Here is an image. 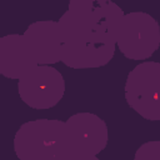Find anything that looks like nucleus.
Listing matches in <instances>:
<instances>
[{
    "label": "nucleus",
    "mask_w": 160,
    "mask_h": 160,
    "mask_svg": "<svg viewBox=\"0 0 160 160\" xmlns=\"http://www.w3.org/2000/svg\"><path fill=\"white\" fill-rule=\"evenodd\" d=\"M124 95L126 104L141 118L160 120V64L144 60L129 71Z\"/></svg>",
    "instance_id": "nucleus-5"
},
{
    "label": "nucleus",
    "mask_w": 160,
    "mask_h": 160,
    "mask_svg": "<svg viewBox=\"0 0 160 160\" xmlns=\"http://www.w3.org/2000/svg\"><path fill=\"white\" fill-rule=\"evenodd\" d=\"M115 50V44L62 42L60 62L75 70L98 69L112 60Z\"/></svg>",
    "instance_id": "nucleus-9"
},
{
    "label": "nucleus",
    "mask_w": 160,
    "mask_h": 160,
    "mask_svg": "<svg viewBox=\"0 0 160 160\" xmlns=\"http://www.w3.org/2000/svg\"><path fill=\"white\" fill-rule=\"evenodd\" d=\"M62 136V120L35 119L20 125L14 135L12 148L20 160H58Z\"/></svg>",
    "instance_id": "nucleus-3"
},
{
    "label": "nucleus",
    "mask_w": 160,
    "mask_h": 160,
    "mask_svg": "<svg viewBox=\"0 0 160 160\" xmlns=\"http://www.w3.org/2000/svg\"><path fill=\"white\" fill-rule=\"evenodd\" d=\"M135 160H159L160 159V141L151 140L144 142L138 148L134 155Z\"/></svg>",
    "instance_id": "nucleus-10"
},
{
    "label": "nucleus",
    "mask_w": 160,
    "mask_h": 160,
    "mask_svg": "<svg viewBox=\"0 0 160 160\" xmlns=\"http://www.w3.org/2000/svg\"><path fill=\"white\" fill-rule=\"evenodd\" d=\"M18 94L34 110L56 106L65 94L62 74L52 65H36L18 80Z\"/></svg>",
    "instance_id": "nucleus-6"
},
{
    "label": "nucleus",
    "mask_w": 160,
    "mask_h": 160,
    "mask_svg": "<svg viewBox=\"0 0 160 160\" xmlns=\"http://www.w3.org/2000/svg\"><path fill=\"white\" fill-rule=\"evenodd\" d=\"M124 14L112 0H69L58 20L62 42L115 44Z\"/></svg>",
    "instance_id": "nucleus-1"
},
{
    "label": "nucleus",
    "mask_w": 160,
    "mask_h": 160,
    "mask_svg": "<svg viewBox=\"0 0 160 160\" xmlns=\"http://www.w3.org/2000/svg\"><path fill=\"white\" fill-rule=\"evenodd\" d=\"M116 48L129 60H148L160 46V26L145 11L124 14L115 39Z\"/></svg>",
    "instance_id": "nucleus-4"
},
{
    "label": "nucleus",
    "mask_w": 160,
    "mask_h": 160,
    "mask_svg": "<svg viewBox=\"0 0 160 160\" xmlns=\"http://www.w3.org/2000/svg\"><path fill=\"white\" fill-rule=\"evenodd\" d=\"M106 122L92 112H76L64 121L62 146L58 160H98L106 148Z\"/></svg>",
    "instance_id": "nucleus-2"
},
{
    "label": "nucleus",
    "mask_w": 160,
    "mask_h": 160,
    "mask_svg": "<svg viewBox=\"0 0 160 160\" xmlns=\"http://www.w3.org/2000/svg\"><path fill=\"white\" fill-rule=\"evenodd\" d=\"M36 65L22 34H8L0 38V75L19 80Z\"/></svg>",
    "instance_id": "nucleus-8"
},
{
    "label": "nucleus",
    "mask_w": 160,
    "mask_h": 160,
    "mask_svg": "<svg viewBox=\"0 0 160 160\" xmlns=\"http://www.w3.org/2000/svg\"><path fill=\"white\" fill-rule=\"evenodd\" d=\"M22 36L39 65L60 62L62 39L58 20H38L31 22Z\"/></svg>",
    "instance_id": "nucleus-7"
}]
</instances>
